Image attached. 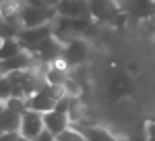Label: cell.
Segmentation results:
<instances>
[{
	"instance_id": "ac0fdd59",
	"label": "cell",
	"mask_w": 155,
	"mask_h": 141,
	"mask_svg": "<svg viewBox=\"0 0 155 141\" xmlns=\"http://www.w3.org/2000/svg\"><path fill=\"white\" fill-rule=\"evenodd\" d=\"M0 141H25L19 133H0Z\"/></svg>"
},
{
	"instance_id": "ffe728a7",
	"label": "cell",
	"mask_w": 155,
	"mask_h": 141,
	"mask_svg": "<svg viewBox=\"0 0 155 141\" xmlns=\"http://www.w3.org/2000/svg\"><path fill=\"white\" fill-rule=\"evenodd\" d=\"M137 70H139L137 62H130V64H128V73H137Z\"/></svg>"
},
{
	"instance_id": "2e32d148",
	"label": "cell",
	"mask_w": 155,
	"mask_h": 141,
	"mask_svg": "<svg viewBox=\"0 0 155 141\" xmlns=\"http://www.w3.org/2000/svg\"><path fill=\"white\" fill-rule=\"evenodd\" d=\"M71 104H72V98H68V95L64 94V95L58 100V102L54 104V112H58V114H68Z\"/></svg>"
},
{
	"instance_id": "e0dca14e",
	"label": "cell",
	"mask_w": 155,
	"mask_h": 141,
	"mask_svg": "<svg viewBox=\"0 0 155 141\" xmlns=\"http://www.w3.org/2000/svg\"><path fill=\"white\" fill-rule=\"evenodd\" d=\"M145 141H155V120H147V125H145Z\"/></svg>"
},
{
	"instance_id": "44dd1931",
	"label": "cell",
	"mask_w": 155,
	"mask_h": 141,
	"mask_svg": "<svg viewBox=\"0 0 155 141\" xmlns=\"http://www.w3.org/2000/svg\"><path fill=\"white\" fill-rule=\"evenodd\" d=\"M2 106H4V104H0V108H2Z\"/></svg>"
},
{
	"instance_id": "277c9868",
	"label": "cell",
	"mask_w": 155,
	"mask_h": 141,
	"mask_svg": "<svg viewBox=\"0 0 155 141\" xmlns=\"http://www.w3.org/2000/svg\"><path fill=\"white\" fill-rule=\"evenodd\" d=\"M52 35H54V27L48 23V25H41V27H33V29H21L19 35H17V42H19V46H21L23 52L33 54L39 48V44L46 42Z\"/></svg>"
},
{
	"instance_id": "7c38bea8",
	"label": "cell",
	"mask_w": 155,
	"mask_h": 141,
	"mask_svg": "<svg viewBox=\"0 0 155 141\" xmlns=\"http://www.w3.org/2000/svg\"><path fill=\"white\" fill-rule=\"evenodd\" d=\"M23 50L19 46V42L17 40H6V42H2V46H0V60H6V58H12V56H17V54H21Z\"/></svg>"
},
{
	"instance_id": "d6986e66",
	"label": "cell",
	"mask_w": 155,
	"mask_h": 141,
	"mask_svg": "<svg viewBox=\"0 0 155 141\" xmlns=\"http://www.w3.org/2000/svg\"><path fill=\"white\" fill-rule=\"evenodd\" d=\"M35 141H56V137H54L52 133H48V131L44 129L41 133H39V135H37V139H35Z\"/></svg>"
},
{
	"instance_id": "6da1fadb",
	"label": "cell",
	"mask_w": 155,
	"mask_h": 141,
	"mask_svg": "<svg viewBox=\"0 0 155 141\" xmlns=\"http://www.w3.org/2000/svg\"><path fill=\"white\" fill-rule=\"evenodd\" d=\"M62 95H64V89L62 87L41 83V87L31 98H27L25 104H27V110H33L37 114H46V112H52L54 110V104L58 102Z\"/></svg>"
},
{
	"instance_id": "5b68a950",
	"label": "cell",
	"mask_w": 155,
	"mask_h": 141,
	"mask_svg": "<svg viewBox=\"0 0 155 141\" xmlns=\"http://www.w3.org/2000/svg\"><path fill=\"white\" fill-rule=\"evenodd\" d=\"M44 131V118L33 110H27L21 116V127H19V135L25 141H35L37 135Z\"/></svg>"
},
{
	"instance_id": "8fae6325",
	"label": "cell",
	"mask_w": 155,
	"mask_h": 141,
	"mask_svg": "<svg viewBox=\"0 0 155 141\" xmlns=\"http://www.w3.org/2000/svg\"><path fill=\"white\" fill-rule=\"evenodd\" d=\"M19 127H21V116L6 110V108H2V112H0V133H19Z\"/></svg>"
},
{
	"instance_id": "9c48e42d",
	"label": "cell",
	"mask_w": 155,
	"mask_h": 141,
	"mask_svg": "<svg viewBox=\"0 0 155 141\" xmlns=\"http://www.w3.org/2000/svg\"><path fill=\"white\" fill-rule=\"evenodd\" d=\"M56 15L62 19H79L89 15V9H87V2L81 0H62L56 2Z\"/></svg>"
},
{
	"instance_id": "3957f363",
	"label": "cell",
	"mask_w": 155,
	"mask_h": 141,
	"mask_svg": "<svg viewBox=\"0 0 155 141\" xmlns=\"http://www.w3.org/2000/svg\"><path fill=\"white\" fill-rule=\"evenodd\" d=\"M89 44L83 37H71L64 48H62V60L66 62L68 69H77V67H83L87 58H89Z\"/></svg>"
},
{
	"instance_id": "5bb4252c",
	"label": "cell",
	"mask_w": 155,
	"mask_h": 141,
	"mask_svg": "<svg viewBox=\"0 0 155 141\" xmlns=\"http://www.w3.org/2000/svg\"><path fill=\"white\" fill-rule=\"evenodd\" d=\"M11 98H12V87H11L8 77H0V104H4Z\"/></svg>"
},
{
	"instance_id": "9a60e30c",
	"label": "cell",
	"mask_w": 155,
	"mask_h": 141,
	"mask_svg": "<svg viewBox=\"0 0 155 141\" xmlns=\"http://www.w3.org/2000/svg\"><path fill=\"white\" fill-rule=\"evenodd\" d=\"M56 141H85V137H83V135H81L77 129L68 127L64 133H60L58 137H56Z\"/></svg>"
},
{
	"instance_id": "4fadbf2b",
	"label": "cell",
	"mask_w": 155,
	"mask_h": 141,
	"mask_svg": "<svg viewBox=\"0 0 155 141\" xmlns=\"http://www.w3.org/2000/svg\"><path fill=\"white\" fill-rule=\"evenodd\" d=\"M4 108L11 110V112H15V114H19V116H23L25 112H27V104H25V100H21V98H11V100H6V102H4Z\"/></svg>"
},
{
	"instance_id": "52a82bcc",
	"label": "cell",
	"mask_w": 155,
	"mask_h": 141,
	"mask_svg": "<svg viewBox=\"0 0 155 141\" xmlns=\"http://www.w3.org/2000/svg\"><path fill=\"white\" fill-rule=\"evenodd\" d=\"M35 67V58L29 54V52H21L12 58L0 60V75L2 77H8L12 73H23L27 69H33Z\"/></svg>"
},
{
	"instance_id": "8992f818",
	"label": "cell",
	"mask_w": 155,
	"mask_h": 141,
	"mask_svg": "<svg viewBox=\"0 0 155 141\" xmlns=\"http://www.w3.org/2000/svg\"><path fill=\"white\" fill-rule=\"evenodd\" d=\"M62 48H64V44L52 35V37H48V40H46V42H41V44H39V48H37L31 56H33V58H37L39 62L52 64V62H56V60L62 58Z\"/></svg>"
},
{
	"instance_id": "30bf717a",
	"label": "cell",
	"mask_w": 155,
	"mask_h": 141,
	"mask_svg": "<svg viewBox=\"0 0 155 141\" xmlns=\"http://www.w3.org/2000/svg\"><path fill=\"white\" fill-rule=\"evenodd\" d=\"M44 118V129L52 133L54 137H58L60 133H64V131L71 127V122H68V116L66 114H58V112H46V114H41Z\"/></svg>"
},
{
	"instance_id": "7a4b0ae2",
	"label": "cell",
	"mask_w": 155,
	"mask_h": 141,
	"mask_svg": "<svg viewBox=\"0 0 155 141\" xmlns=\"http://www.w3.org/2000/svg\"><path fill=\"white\" fill-rule=\"evenodd\" d=\"M8 81L12 87V98H21V100L31 98L41 87L39 75L35 69H27L23 73H12V75H8Z\"/></svg>"
},
{
	"instance_id": "ba28073f",
	"label": "cell",
	"mask_w": 155,
	"mask_h": 141,
	"mask_svg": "<svg viewBox=\"0 0 155 141\" xmlns=\"http://www.w3.org/2000/svg\"><path fill=\"white\" fill-rule=\"evenodd\" d=\"M87 9H89V17L99 23H112L114 17L120 12L116 2H87Z\"/></svg>"
}]
</instances>
